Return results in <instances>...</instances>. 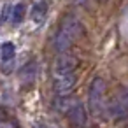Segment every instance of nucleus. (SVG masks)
<instances>
[{
  "mask_svg": "<svg viewBox=\"0 0 128 128\" xmlns=\"http://www.w3.org/2000/svg\"><path fill=\"white\" fill-rule=\"evenodd\" d=\"M105 81L102 77H95L90 84V91H88V105H90V110L93 114L100 112L102 109V104H104V95H105Z\"/></svg>",
  "mask_w": 128,
  "mask_h": 128,
  "instance_id": "obj_1",
  "label": "nucleus"
},
{
  "mask_svg": "<svg viewBox=\"0 0 128 128\" xmlns=\"http://www.w3.org/2000/svg\"><path fill=\"white\" fill-rule=\"evenodd\" d=\"M109 114L114 118V119H124L128 118V88L123 90L121 93H118L110 105H109Z\"/></svg>",
  "mask_w": 128,
  "mask_h": 128,
  "instance_id": "obj_2",
  "label": "nucleus"
},
{
  "mask_svg": "<svg viewBox=\"0 0 128 128\" xmlns=\"http://www.w3.org/2000/svg\"><path fill=\"white\" fill-rule=\"evenodd\" d=\"M60 30H63L74 40H77L79 37L84 35V26H82V23L76 16H65L63 21H62V25H60Z\"/></svg>",
  "mask_w": 128,
  "mask_h": 128,
  "instance_id": "obj_3",
  "label": "nucleus"
},
{
  "mask_svg": "<svg viewBox=\"0 0 128 128\" xmlns=\"http://www.w3.org/2000/svg\"><path fill=\"white\" fill-rule=\"evenodd\" d=\"M74 86H76V72H70V74H60V72H56V76H54L56 95H68Z\"/></svg>",
  "mask_w": 128,
  "mask_h": 128,
  "instance_id": "obj_4",
  "label": "nucleus"
},
{
  "mask_svg": "<svg viewBox=\"0 0 128 128\" xmlns=\"http://www.w3.org/2000/svg\"><path fill=\"white\" fill-rule=\"evenodd\" d=\"M67 118H68V121H70L74 126H84V124H86V119H88L84 105H82L81 102H76V104L70 107V110L67 112Z\"/></svg>",
  "mask_w": 128,
  "mask_h": 128,
  "instance_id": "obj_5",
  "label": "nucleus"
},
{
  "mask_svg": "<svg viewBox=\"0 0 128 128\" xmlns=\"http://www.w3.org/2000/svg\"><path fill=\"white\" fill-rule=\"evenodd\" d=\"M76 68H77V60L72 54H62L56 62V72L60 74H70L76 72Z\"/></svg>",
  "mask_w": 128,
  "mask_h": 128,
  "instance_id": "obj_6",
  "label": "nucleus"
},
{
  "mask_svg": "<svg viewBox=\"0 0 128 128\" xmlns=\"http://www.w3.org/2000/svg\"><path fill=\"white\" fill-rule=\"evenodd\" d=\"M35 76H37V63L35 62H28L21 70H20V79L23 84H32L35 81Z\"/></svg>",
  "mask_w": 128,
  "mask_h": 128,
  "instance_id": "obj_7",
  "label": "nucleus"
},
{
  "mask_svg": "<svg viewBox=\"0 0 128 128\" xmlns=\"http://www.w3.org/2000/svg\"><path fill=\"white\" fill-rule=\"evenodd\" d=\"M72 42H74V39L68 37L63 30L58 28V34H56V37H54V49H56L58 53H65V51L72 46Z\"/></svg>",
  "mask_w": 128,
  "mask_h": 128,
  "instance_id": "obj_8",
  "label": "nucleus"
},
{
  "mask_svg": "<svg viewBox=\"0 0 128 128\" xmlns=\"http://www.w3.org/2000/svg\"><path fill=\"white\" fill-rule=\"evenodd\" d=\"M46 11H48V2L46 0H35V4L32 7V20L35 23H42L46 18Z\"/></svg>",
  "mask_w": 128,
  "mask_h": 128,
  "instance_id": "obj_9",
  "label": "nucleus"
},
{
  "mask_svg": "<svg viewBox=\"0 0 128 128\" xmlns=\"http://www.w3.org/2000/svg\"><path fill=\"white\" fill-rule=\"evenodd\" d=\"M14 44L12 42H4L2 44V51H0V54H2V63L6 62H11L14 60Z\"/></svg>",
  "mask_w": 128,
  "mask_h": 128,
  "instance_id": "obj_10",
  "label": "nucleus"
},
{
  "mask_svg": "<svg viewBox=\"0 0 128 128\" xmlns=\"http://www.w3.org/2000/svg\"><path fill=\"white\" fill-rule=\"evenodd\" d=\"M25 14H26L25 4H16V6L12 7V21H14V23H21L23 18H25Z\"/></svg>",
  "mask_w": 128,
  "mask_h": 128,
  "instance_id": "obj_11",
  "label": "nucleus"
},
{
  "mask_svg": "<svg viewBox=\"0 0 128 128\" xmlns=\"http://www.w3.org/2000/svg\"><path fill=\"white\" fill-rule=\"evenodd\" d=\"M72 2H74L76 6H84V4H86V0H72Z\"/></svg>",
  "mask_w": 128,
  "mask_h": 128,
  "instance_id": "obj_12",
  "label": "nucleus"
},
{
  "mask_svg": "<svg viewBox=\"0 0 128 128\" xmlns=\"http://www.w3.org/2000/svg\"><path fill=\"white\" fill-rule=\"evenodd\" d=\"M98 2H102V4H104V2H107V0H98Z\"/></svg>",
  "mask_w": 128,
  "mask_h": 128,
  "instance_id": "obj_13",
  "label": "nucleus"
}]
</instances>
